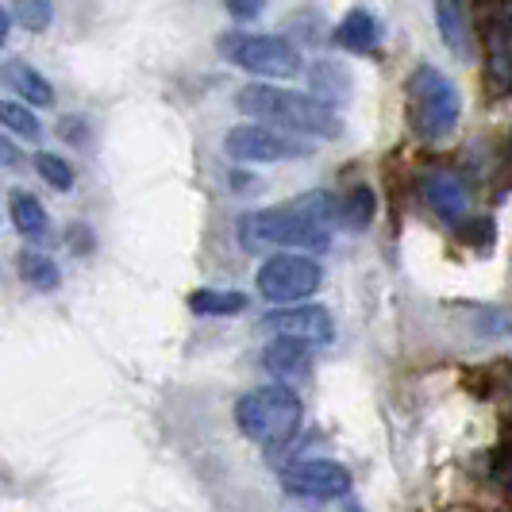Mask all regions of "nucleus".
Here are the masks:
<instances>
[{
    "label": "nucleus",
    "mask_w": 512,
    "mask_h": 512,
    "mask_svg": "<svg viewBox=\"0 0 512 512\" xmlns=\"http://www.w3.org/2000/svg\"><path fill=\"white\" fill-rule=\"evenodd\" d=\"M332 220L335 201L332 193L316 189L305 193L289 205L258 208L239 216V247L243 251H270V247H308V251H324L332 243Z\"/></svg>",
    "instance_id": "f257e3e1"
},
{
    "label": "nucleus",
    "mask_w": 512,
    "mask_h": 512,
    "mask_svg": "<svg viewBox=\"0 0 512 512\" xmlns=\"http://www.w3.org/2000/svg\"><path fill=\"white\" fill-rule=\"evenodd\" d=\"M235 108L243 116L270 120V124H282V128L301 131V135H316V139H335L339 135V112H335L332 104L316 101L308 93H297V89L243 85L235 93Z\"/></svg>",
    "instance_id": "f03ea898"
},
{
    "label": "nucleus",
    "mask_w": 512,
    "mask_h": 512,
    "mask_svg": "<svg viewBox=\"0 0 512 512\" xmlns=\"http://www.w3.org/2000/svg\"><path fill=\"white\" fill-rule=\"evenodd\" d=\"M301 420H305V405L301 397L289 389V385H262L239 397L235 405V424L239 432L255 443L266 447H278L301 432Z\"/></svg>",
    "instance_id": "7ed1b4c3"
},
{
    "label": "nucleus",
    "mask_w": 512,
    "mask_h": 512,
    "mask_svg": "<svg viewBox=\"0 0 512 512\" xmlns=\"http://www.w3.org/2000/svg\"><path fill=\"white\" fill-rule=\"evenodd\" d=\"M409 124L424 139L451 135L462 116L459 85L436 66H416L409 77Z\"/></svg>",
    "instance_id": "20e7f679"
},
{
    "label": "nucleus",
    "mask_w": 512,
    "mask_h": 512,
    "mask_svg": "<svg viewBox=\"0 0 512 512\" xmlns=\"http://www.w3.org/2000/svg\"><path fill=\"white\" fill-rule=\"evenodd\" d=\"M220 51L228 54V62H235L239 70L266 77V85L274 77L301 74V51L285 35H228L220 43Z\"/></svg>",
    "instance_id": "39448f33"
},
{
    "label": "nucleus",
    "mask_w": 512,
    "mask_h": 512,
    "mask_svg": "<svg viewBox=\"0 0 512 512\" xmlns=\"http://www.w3.org/2000/svg\"><path fill=\"white\" fill-rule=\"evenodd\" d=\"M324 282V266L312 255H270L258 266V293L274 305H301Z\"/></svg>",
    "instance_id": "423d86ee"
},
{
    "label": "nucleus",
    "mask_w": 512,
    "mask_h": 512,
    "mask_svg": "<svg viewBox=\"0 0 512 512\" xmlns=\"http://www.w3.org/2000/svg\"><path fill=\"white\" fill-rule=\"evenodd\" d=\"M224 151L235 162H293L305 158L308 147L301 139H289L282 131L262 128V124H239L224 135Z\"/></svg>",
    "instance_id": "0eeeda50"
},
{
    "label": "nucleus",
    "mask_w": 512,
    "mask_h": 512,
    "mask_svg": "<svg viewBox=\"0 0 512 512\" xmlns=\"http://www.w3.org/2000/svg\"><path fill=\"white\" fill-rule=\"evenodd\" d=\"M282 486L293 497H312V501H335L351 493V474L343 462L332 459H293L282 470Z\"/></svg>",
    "instance_id": "6e6552de"
},
{
    "label": "nucleus",
    "mask_w": 512,
    "mask_h": 512,
    "mask_svg": "<svg viewBox=\"0 0 512 512\" xmlns=\"http://www.w3.org/2000/svg\"><path fill=\"white\" fill-rule=\"evenodd\" d=\"M262 328L274 332L278 339L301 343L308 351L335 339V320L324 305H297V308H282V312H270V316L262 320Z\"/></svg>",
    "instance_id": "1a4fd4ad"
},
{
    "label": "nucleus",
    "mask_w": 512,
    "mask_h": 512,
    "mask_svg": "<svg viewBox=\"0 0 512 512\" xmlns=\"http://www.w3.org/2000/svg\"><path fill=\"white\" fill-rule=\"evenodd\" d=\"M424 201H428V208H432L436 216H443L447 224H462V220H466V208H470L466 185H462L455 174H447V170H436V174L424 178Z\"/></svg>",
    "instance_id": "9d476101"
},
{
    "label": "nucleus",
    "mask_w": 512,
    "mask_h": 512,
    "mask_svg": "<svg viewBox=\"0 0 512 512\" xmlns=\"http://www.w3.org/2000/svg\"><path fill=\"white\" fill-rule=\"evenodd\" d=\"M332 39L343 47V51L370 54V51H378V43H382V24L374 20V12H366V8H351V12L335 24Z\"/></svg>",
    "instance_id": "9b49d317"
},
{
    "label": "nucleus",
    "mask_w": 512,
    "mask_h": 512,
    "mask_svg": "<svg viewBox=\"0 0 512 512\" xmlns=\"http://www.w3.org/2000/svg\"><path fill=\"white\" fill-rule=\"evenodd\" d=\"M0 77H4V85L12 89V93H20V104H35V108H47V104H54V85L47 81V77L39 74L35 66H27V62H4V70H0Z\"/></svg>",
    "instance_id": "f8f14e48"
},
{
    "label": "nucleus",
    "mask_w": 512,
    "mask_h": 512,
    "mask_svg": "<svg viewBox=\"0 0 512 512\" xmlns=\"http://www.w3.org/2000/svg\"><path fill=\"white\" fill-rule=\"evenodd\" d=\"M262 366L274 374V378H301L312 366V351L301 343H289V339H274L266 351H262Z\"/></svg>",
    "instance_id": "ddd939ff"
},
{
    "label": "nucleus",
    "mask_w": 512,
    "mask_h": 512,
    "mask_svg": "<svg viewBox=\"0 0 512 512\" xmlns=\"http://www.w3.org/2000/svg\"><path fill=\"white\" fill-rule=\"evenodd\" d=\"M374 208H378V197H374V189L370 185H355L343 201H335V220L343 224V228L351 231H362L370 228V220H374Z\"/></svg>",
    "instance_id": "4468645a"
},
{
    "label": "nucleus",
    "mask_w": 512,
    "mask_h": 512,
    "mask_svg": "<svg viewBox=\"0 0 512 512\" xmlns=\"http://www.w3.org/2000/svg\"><path fill=\"white\" fill-rule=\"evenodd\" d=\"M189 308L201 316H239L251 308V297L235 293V289H197V293H189Z\"/></svg>",
    "instance_id": "2eb2a0df"
},
{
    "label": "nucleus",
    "mask_w": 512,
    "mask_h": 512,
    "mask_svg": "<svg viewBox=\"0 0 512 512\" xmlns=\"http://www.w3.org/2000/svg\"><path fill=\"white\" fill-rule=\"evenodd\" d=\"M489 77H493V85L505 93L509 89V70H512V35H509V16H505V24L493 27L489 31Z\"/></svg>",
    "instance_id": "dca6fc26"
},
{
    "label": "nucleus",
    "mask_w": 512,
    "mask_h": 512,
    "mask_svg": "<svg viewBox=\"0 0 512 512\" xmlns=\"http://www.w3.org/2000/svg\"><path fill=\"white\" fill-rule=\"evenodd\" d=\"M12 220H16L20 235H27V239L47 235V208H43L39 197H31V193H24V189L12 193Z\"/></svg>",
    "instance_id": "f3484780"
},
{
    "label": "nucleus",
    "mask_w": 512,
    "mask_h": 512,
    "mask_svg": "<svg viewBox=\"0 0 512 512\" xmlns=\"http://www.w3.org/2000/svg\"><path fill=\"white\" fill-rule=\"evenodd\" d=\"M0 124L12 131V135L27 139V143H39V139H43V124H39V116L20 101H0Z\"/></svg>",
    "instance_id": "a211bd4d"
},
{
    "label": "nucleus",
    "mask_w": 512,
    "mask_h": 512,
    "mask_svg": "<svg viewBox=\"0 0 512 512\" xmlns=\"http://www.w3.org/2000/svg\"><path fill=\"white\" fill-rule=\"evenodd\" d=\"M436 20L443 31V43L455 54L470 51V31H466V16H462L459 4H436Z\"/></svg>",
    "instance_id": "6ab92c4d"
},
{
    "label": "nucleus",
    "mask_w": 512,
    "mask_h": 512,
    "mask_svg": "<svg viewBox=\"0 0 512 512\" xmlns=\"http://www.w3.org/2000/svg\"><path fill=\"white\" fill-rule=\"evenodd\" d=\"M16 266H20V278H24L31 289H54L58 285V266H54V258L39 255V251H24V255L16 258Z\"/></svg>",
    "instance_id": "aec40b11"
},
{
    "label": "nucleus",
    "mask_w": 512,
    "mask_h": 512,
    "mask_svg": "<svg viewBox=\"0 0 512 512\" xmlns=\"http://www.w3.org/2000/svg\"><path fill=\"white\" fill-rule=\"evenodd\" d=\"M35 170H39V178L47 181V185H54L58 193H70V189H74V166H70L62 154L39 151L35 154Z\"/></svg>",
    "instance_id": "412c9836"
},
{
    "label": "nucleus",
    "mask_w": 512,
    "mask_h": 512,
    "mask_svg": "<svg viewBox=\"0 0 512 512\" xmlns=\"http://www.w3.org/2000/svg\"><path fill=\"white\" fill-rule=\"evenodd\" d=\"M51 4H43V0H20L16 4V20L27 27V31H43V27L51 24Z\"/></svg>",
    "instance_id": "4be33fe9"
},
{
    "label": "nucleus",
    "mask_w": 512,
    "mask_h": 512,
    "mask_svg": "<svg viewBox=\"0 0 512 512\" xmlns=\"http://www.w3.org/2000/svg\"><path fill=\"white\" fill-rule=\"evenodd\" d=\"M0 166H20V151H16V143L8 139V135H0Z\"/></svg>",
    "instance_id": "5701e85b"
},
{
    "label": "nucleus",
    "mask_w": 512,
    "mask_h": 512,
    "mask_svg": "<svg viewBox=\"0 0 512 512\" xmlns=\"http://www.w3.org/2000/svg\"><path fill=\"white\" fill-rule=\"evenodd\" d=\"M228 12L231 16H239V20H255L262 8H258V4H228Z\"/></svg>",
    "instance_id": "b1692460"
},
{
    "label": "nucleus",
    "mask_w": 512,
    "mask_h": 512,
    "mask_svg": "<svg viewBox=\"0 0 512 512\" xmlns=\"http://www.w3.org/2000/svg\"><path fill=\"white\" fill-rule=\"evenodd\" d=\"M8 31H12V16L0 8V47H4V39H8Z\"/></svg>",
    "instance_id": "393cba45"
}]
</instances>
